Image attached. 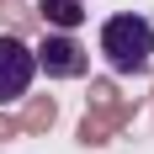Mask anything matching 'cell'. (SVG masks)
I'll return each mask as SVG.
<instances>
[{"mask_svg":"<svg viewBox=\"0 0 154 154\" xmlns=\"http://www.w3.org/2000/svg\"><path fill=\"white\" fill-rule=\"evenodd\" d=\"M32 80H37V59H32V48L11 32H0V106H11L21 96L32 91Z\"/></svg>","mask_w":154,"mask_h":154,"instance_id":"3957f363","label":"cell"},{"mask_svg":"<svg viewBox=\"0 0 154 154\" xmlns=\"http://www.w3.org/2000/svg\"><path fill=\"white\" fill-rule=\"evenodd\" d=\"M43 21L53 32H75L85 21V0H43Z\"/></svg>","mask_w":154,"mask_h":154,"instance_id":"277c9868","label":"cell"},{"mask_svg":"<svg viewBox=\"0 0 154 154\" xmlns=\"http://www.w3.org/2000/svg\"><path fill=\"white\" fill-rule=\"evenodd\" d=\"M96 48H101V59H106L112 75H149L154 69V21L138 11H117L101 21V37H96Z\"/></svg>","mask_w":154,"mask_h":154,"instance_id":"6da1fadb","label":"cell"},{"mask_svg":"<svg viewBox=\"0 0 154 154\" xmlns=\"http://www.w3.org/2000/svg\"><path fill=\"white\" fill-rule=\"evenodd\" d=\"M32 59H37V75H48V80H85L91 75V53L75 43V32H48L32 48Z\"/></svg>","mask_w":154,"mask_h":154,"instance_id":"7a4b0ae2","label":"cell"}]
</instances>
